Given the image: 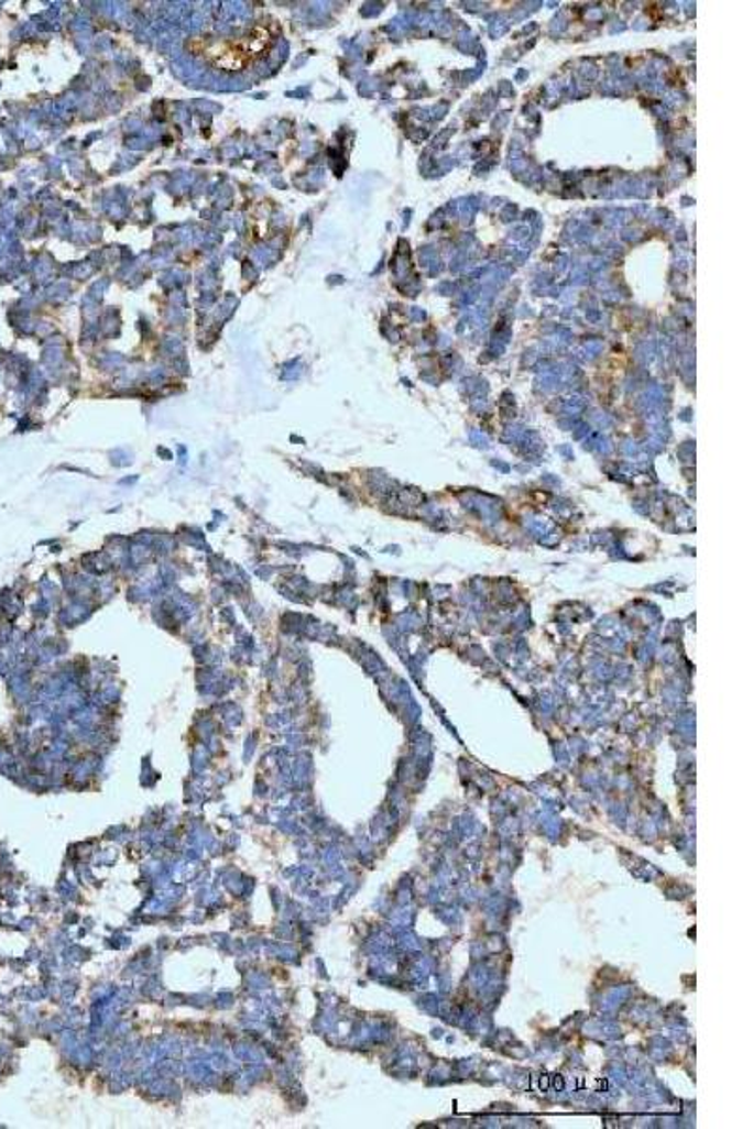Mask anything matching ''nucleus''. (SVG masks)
I'll return each mask as SVG.
<instances>
[{"label": "nucleus", "instance_id": "obj_1", "mask_svg": "<svg viewBox=\"0 0 753 1129\" xmlns=\"http://www.w3.org/2000/svg\"><path fill=\"white\" fill-rule=\"evenodd\" d=\"M270 44L268 31L262 29H249L248 33L236 34L228 39L222 52L211 53L217 57L215 65L221 66L222 70H243L245 66L253 65L260 59Z\"/></svg>", "mask_w": 753, "mask_h": 1129}]
</instances>
